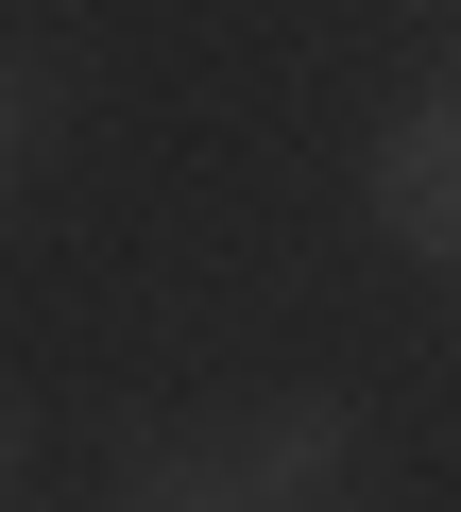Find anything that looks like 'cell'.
Segmentation results:
<instances>
[{
	"instance_id": "1",
	"label": "cell",
	"mask_w": 461,
	"mask_h": 512,
	"mask_svg": "<svg viewBox=\"0 0 461 512\" xmlns=\"http://www.w3.org/2000/svg\"><path fill=\"white\" fill-rule=\"evenodd\" d=\"M359 205H376V239H393V256L461 274V103H444V86L376 120V154H359Z\"/></svg>"
},
{
	"instance_id": "2",
	"label": "cell",
	"mask_w": 461,
	"mask_h": 512,
	"mask_svg": "<svg viewBox=\"0 0 461 512\" xmlns=\"http://www.w3.org/2000/svg\"><path fill=\"white\" fill-rule=\"evenodd\" d=\"M205 444L257 478V512H325V478L359 461V410H342L325 376H291V393H240V410H222Z\"/></svg>"
},
{
	"instance_id": "3",
	"label": "cell",
	"mask_w": 461,
	"mask_h": 512,
	"mask_svg": "<svg viewBox=\"0 0 461 512\" xmlns=\"http://www.w3.org/2000/svg\"><path fill=\"white\" fill-rule=\"evenodd\" d=\"M120 512H257V478L222 461L205 427H188V444H154V427H137V444H120Z\"/></svg>"
},
{
	"instance_id": "4",
	"label": "cell",
	"mask_w": 461,
	"mask_h": 512,
	"mask_svg": "<svg viewBox=\"0 0 461 512\" xmlns=\"http://www.w3.org/2000/svg\"><path fill=\"white\" fill-rule=\"evenodd\" d=\"M35 154H52V52L0 35V171H35Z\"/></svg>"
},
{
	"instance_id": "5",
	"label": "cell",
	"mask_w": 461,
	"mask_h": 512,
	"mask_svg": "<svg viewBox=\"0 0 461 512\" xmlns=\"http://www.w3.org/2000/svg\"><path fill=\"white\" fill-rule=\"evenodd\" d=\"M18 478H35V393L0 376V512H18Z\"/></svg>"
},
{
	"instance_id": "6",
	"label": "cell",
	"mask_w": 461,
	"mask_h": 512,
	"mask_svg": "<svg viewBox=\"0 0 461 512\" xmlns=\"http://www.w3.org/2000/svg\"><path fill=\"white\" fill-rule=\"evenodd\" d=\"M444 103H461V35H444Z\"/></svg>"
},
{
	"instance_id": "7",
	"label": "cell",
	"mask_w": 461,
	"mask_h": 512,
	"mask_svg": "<svg viewBox=\"0 0 461 512\" xmlns=\"http://www.w3.org/2000/svg\"><path fill=\"white\" fill-rule=\"evenodd\" d=\"M325 512H359V495H325Z\"/></svg>"
}]
</instances>
